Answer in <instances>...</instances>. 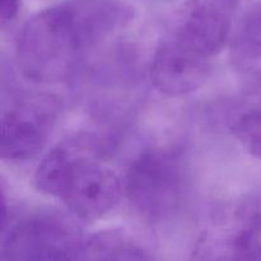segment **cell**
Returning a JSON list of instances; mask_svg holds the SVG:
<instances>
[{"label":"cell","mask_w":261,"mask_h":261,"mask_svg":"<svg viewBox=\"0 0 261 261\" xmlns=\"http://www.w3.org/2000/svg\"><path fill=\"white\" fill-rule=\"evenodd\" d=\"M73 161L71 144H60L53 148L37 166L33 185L40 193L59 199L70 171Z\"/></svg>","instance_id":"11"},{"label":"cell","mask_w":261,"mask_h":261,"mask_svg":"<svg viewBox=\"0 0 261 261\" xmlns=\"http://www.w3.org/2000/svg\"><path fill=\"white\" fill-rule=\"evenodd\" d=\"M212 73V60L195 55L162 37L150 64L149 75L158 92L181 97L200 88Z\"/></svg>","instance_id":"8"},{"label":"cell","mask_w":261,"mask_h":261,"mask_svg":"<svg viewBox=\"0 0 261 261\" xmlns=\"http://www.w3.org/2000/svg\"><path fill=\"white\" fill-rule=\"evenodd\" d=\"M71 148L73 161L59 199L78 219L97 221L120 203L124 184L111 168L98 162L93 153H87V145L73 144Z\"/></svg>","instance_id":"4"},{"label":"cell","mask_w":261,"mask_h":261,"mask_svg":"<svg viewBox=\"0 0 261 261\" xmlns=\"http://www.w3.org/2000/svg\"><path fill=\"white\" fill-rule=\"evenodd\" d=\"M242 261H261V234L250 242Z\"/></svg>","instance_id":"14"},{"label":"cell","mask_w":261,"mask_h":261,"mask_svg":"<svg viewBox=\"0 0 261 261\" xmlns=\"http://www.w3.org/2000/svg\"><path fill=\"white\" fill-rule=\"evenodd\" d=\"M60 105L53 96L36 94L15 102L2 117L3 160L23 162L35 157L53 133Z\"/></svg>","instance_id":"6"},{"label":"cell","mask_w":261,"mask_h":261,"mask_svg":"<svg viewBox=\"0 0 261 261\" xmlns=\"http://www.w3.org/2000/svg\"><path fill=\"white\" fill-rule=\"evenodd\" d=\"M186 171L180 153L167 148H149L127 170L124 193L133 208L148 222L172 217L184 200Z\"/></svg>","instance_id":"3"},{"label":"cell","mask_w":261,"mask_h":261,"mask_svg":"<svg viewBox=\"0 0 261 261\" xmlns=\"http://www.w3.org/2000/svg\"><path fill=\"white\" fill-rule=\"evenodd\" d=\"M76 261H154L150 252L124 231L110 229L87 240Z\"/></svg>","instance_id":"10"},{"label":"cell","mask_w":261,"mask_h":261,"mask_svg":"<svg viewBox=\"0 0 261 261\" xmlns=\"http://www.w3.org/2000/svg\"><path fill=\"white\" fill-rule=\"evenodd\" d=\"M229 129L250 154L261 160V98L234 115Z\"/></svg>","instance_id":"12"},{"label":"cell","mask_w":261,"mask_h":261,"mask_svg":"<svg viewBox=\"0 0 261 261\" xmlns=\"http://www.w3.org/2000/svg\"><path fill=\"white\" fill-rule=\"evenodd\" d=\"M124 20L120 0H65L41 10L17 36L18 68L35 83L68 81L84 55L122 28Z\"/></svg>","instance_id":"1"},{"label":"cell","mask_w":261,"mask_h":261,"mask_svg":"<svg viewBox=\"0 0 261 261\" xmlns=\"http://www.w3.org/2000/svg\"><path fill=\"white\" fill-rule=\"evenodd\" d=\"M19 9L20 0H0V20L3 27L10 24L18 17Z\"/></svg>","instance_id":"13"},{"label":"cell","mask_w":261,"mask_h":261,"mask_svg":"<svg viewBox=\"0 0 261 261\" xmlns=\"http://www.w3.org/2000/svg\"><path fill=\"white\" fill-rule=\"evenodd\" d=\"M229 63L249 96L261 93V5L242 17L229 41Z\"/></svg>","instance_id":"9"},{"label":"cell","mask_w":261,"mask_h":261,"mask_svg":"<svg viewBox=\"0 0 261 261\" xmlns=\"http://www.w3.org/2000/svg\"><path fill=\"white\" fill-rule=\"evenodd\" d=\"M237 0H189L163 37L212 60L231 41Z\"/></svg>","instance_id":"5"},{"label":"cell","mask_w":261,"mask_h":261,"mask_svg":"<svg viewBox=\"0 0 261 261\" xmlns=\"http://www.w3.org/2000/svg\"><path fill=\"white\" fill-rule=\"evenodd\" d=\"M86 241L70 217L38 209L3 219L0 261H76Z\"/></svg>","instance_id":"2"},{"label":"cell","mask_w":261,"mask_h":261,"mask_svg":"<svg viewBox=\"0 0 261 261\" xmlns=\"http://www.w3.org/2000/svg\"><path fill=\"white\" fill-rule=\"evenodd\" d=\"M261 234V208L245 203L200 233L189 261H242L250 242Z\"/></svg>","instance_id":"7"}]
</instances>
